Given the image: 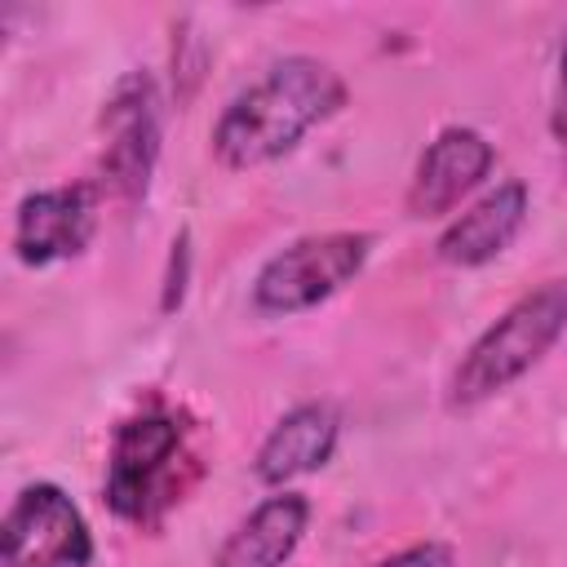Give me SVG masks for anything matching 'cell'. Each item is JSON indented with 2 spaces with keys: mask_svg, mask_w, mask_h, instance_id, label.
Segmentation results:
<instances>
[{
  "mask_svg": "<svg viewBox=\"0 0 567 567\" xmlns=\"http://www.w3.org/2000/svg\"><path fill=\"white\" fill-rule=\"evenodd\" d=\"M310 523V501L301 492L266 496L217 549L213 567H284Z\"/></svg>",
  "mask_w": 567,
  "mask_h": 567,
  "instance_id": "obj_11",
  "label": "cell"
},
{
  "mask_svg": "<svg viewBox=\"0 0 567 567\" xmlns=\"http://www.w3.org/2000/svg\"><path fill=\"white\" fill-rule=\"evenodd\" d=\"M492 142L478 128H443L416 159L412 186H408V213L412 217H443L452 213L487 173H492Z\"/></svg>",
  "mask_w": 567,
  "mask_h": 567,
  "instance_id": "obj_8",
  "label": "cell"
},
{
  "mask_svg": "<svg viewBox=\"0 0 567 567\" xmlns=\"http://www.w3.org/2000/svg\"><path fill=\"white\" fill-rule=\"evenodd\" d=\"M523 221H527V186L501 182L439 235V257L447 266H483L514 244Z\"/></svg>",
  "mask_w": 567,
  "mask_h": 567,
  "instance_id": "obj_10",
  "label": "cell"
},
{
  "mask_svg": "<svg viewBox=\"0 0 567 567\" xmlns=\"http://www.w3.org/2000/svg\"><path fill=\"white\" fill-rule=\"evenodd\" d=\"M337 439H341L337 408L332 403H301V408L284 412L275 421V430L261 439L252 470L266 487H284V483L328 465L337 452Z\"/></svg>",
  "mask_w": 567,
  "mask_h": 567,
  "instance_id": "obj_9",
  "label": "cell"
},
{
  "mask_svg": "<svg viewBox=\"0 0 567 567\" xmlns=\"http://www.w3.org/2000/svg\"><path fill=\"white\" fill-rule=\"evenodd\" d=\"M186 279H190V235L182 230L173 239V252H168V275H164V310H177L182 297H186Z\"/></svg>",
  "mask_w": 567,
  "mask_h": 567,
  "instance_id": "obj_12",
  "label": "cell"
},
{
  "mask_svg": "<svg viewBox=\"0 0 567 567\" xmlns=\"http://www.w3.org/2000/svg\"><path fill=\"white\" fill-rule=\"evenodd\" d=\"M93 532L58 483H27L0 523V567H89Z\"/></svg>",
  "mask_w": 567,
  "mask_h": 567,
  "instance_id": "obj_5",
  "label": "cell"
},
{
  "mask_svg": "<svg viewBox=\"0 0 567 567\" xmlns=\"http://www.w3.org/2000/svg\"><path fill=\"white\" fill-rule=\"evenodd\" d=\"M567 328V279H549L518 297L456 363L447 403L452 408H478L492 394L509 390L518 377H527L545 350L563 337Z\"/></svg>",
  "mask_w": 567,
  "mask_h": 567,
  "instance_id": "obj_2",
  "label": "cell"
},
{
  "mask_svg": "<svg viewBox=\"0 0 567 567\" xmlns=\"http://www.w3.org/2000/svg\"><path fill=\"white\" fill-rule=\"evenodd\" d=\"M372 235L363 230H328V235H306L275 252L257 279H252V310L284 319L315 310L332 292H341L368 261Z\"/></svg>",
  "mask_w": 567,
  "mask_h": 567,
  "instance_id": "obj_4",
  "label": "cell"
},
{
  "mask_svg": "<svg viewBox=\"0 0 567 567\" xmlns=\"http://www.w3.org/2000/svg\"><path fill=\"white\" fill-rule=\"evenodd\" d=\"M346 102V84L319 58L292 53L257 84L230 97L213 128V151L226 168H257L288 155L319 120Z\"/></svg>",
  "mask_w": 567,
  "mask_h": 567,
  "instance_id": "obj_1",
  "label": "cell"
},
{
  "mask_svg": "<svg viewBox=\"0 0 567 567\" xmlns=\"http://www.w3.org/2000/svg\"><path fill=\"white\" fill-rule=\"evenodd\" d=\"M372 567H456V563H452V549L447 545L421 540V545H408V549H399V554H390V558H381Z\"/></svg>",
  "mask_w": 567,
  "mask_h": 567,
  "instance_id": "obj_13",
  "label": "cell"
},
{
  "mask_svg": "<svg viewBox=\"0 0 567 567\" xmlns=\"http://www.w3.org/2000/svg\"><path fill=\"white\" fill-rule=\"evenodd\" d=\"M195 478V456L186 447V430L173 412L151 408L128 416L106 456V501L128 523H155L168 505L186 496Z\"/></svg>",
  "mask_w": 567,
  "mask_h": 567,
  "instance_id": "obj_3",
  "label": "cell"
},
{
  "mask_svg": "<svg viewBox=\"0 0 567 567\" xmlns=\"http://www.w3.org/2000/svg\"><path fill=\"white\" fill-rule=\"evenodd\" d=\"M102 186L124 204H137L159 159V111L151 75L133 71L102 106Z\"/></svg>",
  "mask_w": 567,
  "mask_h": 567,
  "instance_id": "obj_6",
  "label": "cell"
},
{
  "mask_svg": "<svg viewBox=\"0 0 567 567\" xmlns=\"http://www.w3.org/2000/svg\"><path fill=\"white\" fill-rule=\"evenodd\" d=\"M549 128H554V137L567 146V40H563V49H558V89H554Z\"/></svg>",
  "mask_w": 567,
  "mask_h": 567,
  "instance_id": "obj_14",
  "label": "cell"
},
{
  "mask_svg": "<svg viewBox=\"0 0 567 567\" xmlns=\"http://www.w3.org/2000/svg\"><path fill=\"white\" fill-rule=\"evenodd\" d=\"M97 226V186L75 182V186H53L35 190L18 204L13 221V248L22 266H53L89 248Z\"/></svg>",
  "mask_w": 567,
  "mask_h": 567,
  "instance_id": "obj_7",
  "label": "cell"
}]
</instances>
